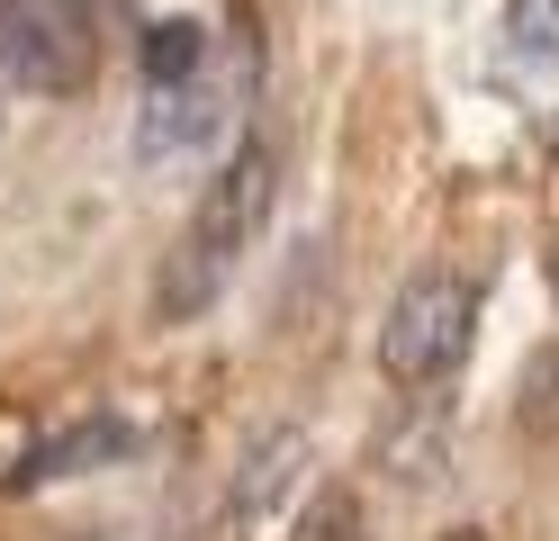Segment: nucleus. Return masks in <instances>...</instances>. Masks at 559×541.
<instances>
[{
  "label": "nucleus",
  "instance_id": "obj_14",
  "mask_svg": "<svg viewBox=\"0 0 559 541\" xmlns=\"http://www.w3.org/2000/svg\"><path fill=\"white\" fill-rule=\"evenodd\" d=\"M63 10H73V19H91V0H63Z\"/></svg>",
  "mask_w": 559,
  "mask_h": 541
},
{
  "label": "nucleus",
  "instance_id": "obj_13",
  "mask_svg": "<svg viewBox=\"0 0 559 541\" xmlns=\"http://www.w3.org/2000/svg\"><path fill=\"white\" fill-rule=\"evenodd\" d=\"M442 541H487V532H478V524H461V532H442Z\"/></svg>",
  "mask_w": 559,
  "mask_h": 541
},
{
  "label": "nucleus",
  "instance_id": "obj_11",
  "mask_svg": "<svg viewBox=\"0 0 559 541\" xmlns=\"http://www.w3.org/2000/svg\"><path fill=\"white\" fill-rule=\"evenodd\" d=\"M542 163L559 172V118H542Z\"/></svg>",
  "mask_w": 559,
  "mask_h": 541
},
{
  "label": "nucleus",
  "instance_id": "obj_15",
  "mask_svg": "<svg viewBox=\"0 0 559 541\" xmlns=\"http://www.w3.org/2000/svg\"><path fill=\"white\" fill-rule=\"evenodd\" d=\"M82 541H118V532H82Z\"/></svg>",
  "mask_w": 559,
  "mask_h": 541
},
{
  "label": "nucleus",
  "instance_id": "obj_3",
  "mask_svg": "<svg viewBox=\"0 0 559 541\" xmlns=\"http://www.w3.org/2000/svg\"><path fill=\"white\" fill-rule=\"evenodd\" d=\"M0 72L37 99H73L91 82V19L63 0H0Z\"/></svg>",
  "mask_w": 559,
  "mask_h": 541
},
{
  "label": "nucleus",
  "instance_id": "obj_6",
  "mask_svg": "<svg viewBox=\"0 0 559 541\" xmlns=\"http://www.w3.org/2000/svg\"><path fill=\"white\" fill-rule=\"evenodd\" d=\"M307 433L298 424H271L253 451H243V469H235V487H226V532H253V524H271V505L289 496L298 479H307Z\"/></svg>",
  "mask_w": 559,
  "mask_h": 541
},
{
  "label": "nucleus",
  "instance_id": "obj_9",
  "mask_svg": "<svg viewBox=\"0 0 559 541\" xmlns=\"http://www.w3.org/2000/svg\"><path fill=\"white\" fill-rule=\"evenodd\" d=\"M506 46L523 63H559V0H506Z\"/></svg>",
  "mask_w": 559,
  "mask_h": 541
},
{
  "label": "nucleus",
  "instance_id": "obj_8",
  "mask_svg": "<svg viewBox=\"0 0 559 541\" xmlns=\"http://www.w3.org/2000/svg\"><path fill=\"white\" fill-rule=\"evenodd\" d=\"M135 63H145L154 91H181V82L207 72V27H199V19H154L145 46H135Z\"/></svg>",
  "mask_w": 559,
  "mask_h": 541
},
{
  "label": "nucleus",
  "instance_id": "obj_12",
  "mask_svg": "<svg viewBox=\"0 0 559 541\" xmlns=\"http://www.w3.org/2000/svg\"><path fill=\"white\" fill-rule=\"evenodd\" d=\"M542 271H550V298H559V235H550V252H542Z\"/></svg>",
  "mask_w": 559,
  "mask_h": 541
},
{
  "label": "nucleus",
  "instance_id": "obj_7",
  "mask_svg": "<svg viewBox=\"0 0 559 541\" xmlns=\"http://www.w3.org/2000/svg\"><path fill=\"white\" fill-rule=\"evenodd\" d=\"M226 280H235V252H217V244L190 226L181 244L163 252V271H154V316L163 325H199L207 307L226 298Z\"/></svg>",
  "mask_w": 559,
  "mask_h": 541
},
{
  "label": "nucleus",
  "instance_id": "obj_4",
  "mask_svg": "<svg viewBox=\"0 0 559 541\" xmlns=\"http://www.w3.org/2000/svg\"><path fill=\"white\" fill-rule=\"evenodd\" d=\"M271 199H280V136H235V154L217 163V180L199 190V216L190 226L217 244V252H253V235L271 226Z\"/></svg>",
  "mask_w": 559,
  "mask_h": 541
},
{
  "label": "nucleus",
  "instance_id": "obj_2",
  "mask_svg": "<svg viewBox=\"0 0 559 541\" xmlns=\"http://www.w3.org/2000/svg\"><path fill=\"white\" fill-rule=\"evenodd\" d=\"M253 82H262V27L243 19L226 72H199V82H181V91H154L145 127H135V154H145V163H181V154H199V144L235 118V99L253 91Z\"/></svg>",
  "mask_w": 559,
  "mask_h": 541
},
{
  "label": "nucleus",
  "instance_id": "obj_1",
  "mask_svg": "<svg viewBox=\"0 0 559 541\" xmlns=\"http://www.w3.org/2000/svg\"><path fill=\"white\" fill-rule=\"evenodd\" d=\"M469 334H478V298L461 271H415L397 298H389V325H379V371L397 388H433L469 361Z\"/></svg>",
  "mask_w": 559,
  "mask_h": 541
},
{
  "label": "nucleus",
  "instance_id": "obj_5",
  "mask_svg": "<svg viewBox=\"0 0 559 541\" xmlns=\"http://www.w3.org/2000/svg\"><path fill=\"white\" fill-rule=\"evenodd\" d=\"M127 451H135V433H127L118 415H73V424L37 433V443L0 469V487H63V479H91V469H109V460H127Z\"/></svg>",
  "mask_w": 559,
  "mask_h": 541
},
{
  "label": "nucleus",
  "instance_id": "obj_10",
  "mask_svg": "<svg viewBox=\"0 0 559 541\" xmlns=\"http://www.w3.org/2000/svg\"><path fill=\"white\" fill-rule=\"evenodd\" d=\"M523 424H559V343L550 352H533V371H523V407H514Z\"/></svg>",
  "mask_w": 559,
  "mask_h": 541
}]
</instances>
